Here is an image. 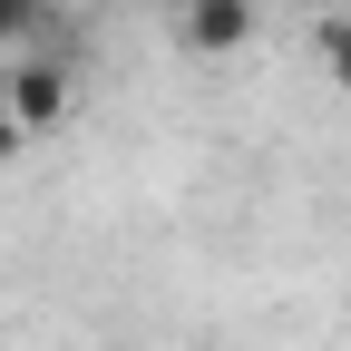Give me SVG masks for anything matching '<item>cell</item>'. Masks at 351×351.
<instances>
[{
    "instance_id": "5",
    "label": "cell",
    "mask_w": 351,
    "mask_h": 351,
    "mask_svg": "<svg viewBox=\"0 0 351 351\" xmlns=\"http://www.w3.org/2000/svg\"><path fill=\"white\" fill-rule=\"evenodd\" d=\"M20 147H29V137L10 127V108H0V166H20Z\"/></svg>"
},
{
    "instance_id": "4",
    "label": "cell",
    "mask_w": 351,
    "mask_h": 351,
    "mask_svg": "<svg viewBox=\"0 0 351 351\" xmlns=\"http://www.w3.org/2000/svg\"><path fill=\"white\" fill-rule=\"evenodd\" d=\"M39 10H49V0H0V49H20V39L39 29Z\"/></svg>"
},
{
    "instance_id": "1",
    "label": "cell",
    "mask_w": 351,
    "mask_h": 351,
    "mask_svg": "<svg viewBox=\"0 0 351 351\" xmlns=\"http://www.w3.org/2000/svg\"><path fill=\"white\" fill-rule=\"evenodd\" d=\"M0 108H10L20 137H49V127H69V108H78L69 59H49V49H10V69H0Z\"/></svg>"
},
{
    "instance_id": "2",
    "label": "cell",
    "mask_w": 351,
    "mask_h": 351,
    "mask_svg": "<svg viewBox=\"0 0 351 351\" xmlns=\"http://www.w3.org/2000/svg\"><path fill=\"white\" fill-rule=\"evenodd\" d=\"M176 29H186L195 59H234L244 39L263 29V0H186V20H176Z\"/></svg>"
},
{
    "instance_id": "3",
    "label": "cell",
    "mask_w": 351,
    "mask_h": 351,
    "mask_svg": "<svg viewBox=\"0 0 351 351\" xmlns=\"http://www.w3.org/2000/svg\"><path fill=\"white\" fill-rule=\"evenodd\" d=\"M313 59H322V78L351 98V10H322V20H313Z\"/></svg>"
}]
</instances>
